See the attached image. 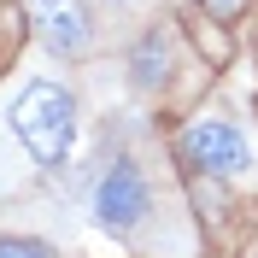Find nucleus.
I'll use <instances>...</instances> for the list:
<instances>
[{"label": "nucleus", "mask_w": 258, "mask_h": 258, "mask_svg": "<svg viewBox=\"0 0 258 258\" xmlns=\"http://www.w3.org/2000/svg\"><path fill=\"white\" fill-rule=\"evenodd\" d=\"M30 24L47 41V53H59V59H77V53L94 47V24L82 12V0H30Z\"/></svg>", "instance_id": "20e7f679"}, {"label": "nucleus", "mask_w": 258, "mask_h": 258, "mask_svg": "<svg viewBox=\"0 0 258 258\" xmlns=\"http://www.w3.org/2000/svg\"><path fill=\"white\" fill-rule=\"evenodd\" d=\"M147 211H153L147 176L129 159H112L100 170V182H94V223L106 229V235H117V241H129V235L147 223Z\"/></svg>", "instance_id": "f03ea898"}, {"label": "nucleus", "mask_w": 258, "mask_h": 258, "mask_svg": "<svg viewBox=\"0 0 258 258\" xmlns=\"http://www.w3.org/2000/svg\"><path fill=\"white\" fill-rule=\"evenodd\" d=\"M153 64H164V47H159V35H147L141 53H135V88H159V71Z\"/></svg>", "instance_id": "39448f33"}, {"label": "nucleus", "mask_w": 258, "mask_h": 258, "mask_svg": "<svg viewBox=\"0 0 258 258\" xmlns=\"http://www.w3.org/2000/svg\"><path fill=\"white\" fill-rule=\"evenodd\" d=\"M0 258H59L47 241H35V235H6L0 241Z\"/></svg>", "instance_id": "423d86ee"}, {"label": "nucleus", "mask_w": 258, "mask_h": 258, "mask_svg": "<svg viewBox=\"0 0 258 258\" xmlns=\"http://www.w3.org/2000/svg\"><path fill=\"white\" fill-rule=\"evenodd\" d=\"M176 159L194 164V170H206V176H246L252 147H246V135L235 123H223V117H194L176 135Z\"/></svg>", "instance_id": "7ed1b4c3"}, {"label": "nucleus", "mask_w": 258, "mask_h": 258, "mask_svg": "<svg viewBox=\"0 0 258 258\" xmlns=\"http://www.w3.org/2000/svg\"><path fill=\"white\" fill-rule=\"evenodd\" d=\"M200 6H206L211 18H223V24H229V18H241V12H246V0H200Z\"/></svg>", "instance_id": "0eeeda50"}, {"label": "nucleus", "mask_w": 258, "mask_h": 258, "mask_svg": "<svg viewBox=\"0 0 258 258\" xmlns=\"http://www.w3.org/2000/svg\"><path fill=\"white\" fill-rule=\"evenodd\" d=\"M100 6H129V0H100Z\"/></svg>", "instance_id": "6e6552de"}, {"label": "nucleus", "mask_w": 258, "mask_h": 258, "mask_svg": "<svg viewBox=\"0 0 258 258\" xmlns=\"http://www.w3.org/2000/svg\"><path fill=\"white\" fill-rule=\"evenodd\" d=\"M12 135L35 153V164L59 170L71 159V147H77V100L59 82H30L12 100Z\"/></svg>", "instance_id": "f257e3e1"}]
</instances>
